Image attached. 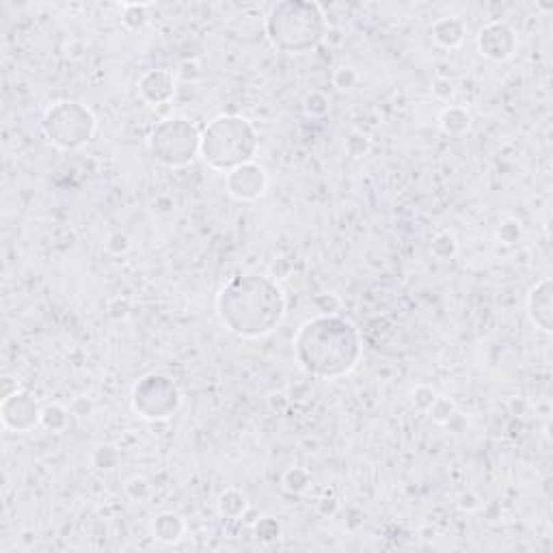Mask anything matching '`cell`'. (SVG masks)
Wrapping results in <instances>:
<instances>
[{"instance_id": "5b68a950", "label": "cell", "mask_w": 553, "mask_h": 553, "mask_svg": "<svg viewBox=\"0 0 553 553\" xmlns=\"http://www.w3.org/2000/svg\"><path fill=\"white\" fill-rule=\"evenodd\" d=\"M201 147V132L184 117H169L154 126L149 134V151L154 160L169 169L190 164Z\"/></svg>"}, {"instance_id": "603a6c76", "label": "cell", "mask_w": 553, "mask_h": 553, "mask_svg": "<svg viewBox=\"0 0 553 553\" xmlns=\"http://www.w3.org/2000/svg\"><path fill=\"white\" fill-rule=\"evenodd\" d=\"M122 22H124V26L130 28V31H141V28L149 22L147 5H139V3H128V5H124Z\"/></svg>"}, {"instance_id": "83f0119b", "label": "cell", "mask_w": 553, "mask_h": 553, "mask_svg": "<svg viewBox=\"0 0 553 553\" xmlns=\"http://www.w3.org/2000/svg\"><path fill=\"white\" fill-rule=\"evenodd\" d=\"M331 80H333V87H335L338 91L346 93V91H353V89L357 87L359 74H357L355 68L342 65V68H338V70L333 72V78H331Z\"/></svg>"}, {"instance_id": "8fae6325", "label": "cell", "mask_w": 553, "mask_h": 553, "mask_svg": "<svg viewBox=\"0 0 553 553\" xmlns=\"http://www.w3.org/2000/svg\"><path fill=\"white\" fill-rule=\"evenodd\" d=\"M139 95L151 104V106H160V104H167L173 93H176V80L173 74L169 70H147L139 82H136Z\"/></svg>"}, {"instance_id": "ab89813d", "label": "cell", "mask_w": 553, "mask_h": 553, "mask_svg": "<svg viewBox=\"0 0 553 553\" xmlns=\"http://www.w3.org/2000/svg\"><path fill=\"white\" fill-rule=\"evenodd\" d=\"M540 9H542V11H551V9H553V5H540Z\"/></svg>"}, {"instance_id": "4dcf8cb0", "label": "cell", "mask_w": 553, "mask_h": 553, "mask_svg": "<svg viewBox=\"0 0 553 553\" xmlns=\"http://www.w3.org/2000/svg\"><path fill=\"white\" fill-rule=\"evenodd\" d=\"M436 392L432 390L430 385H417L415 390H413V404H415V409H419V411H428L430 407H432V402L436 400Z\"/></svg>"}, {"instance_id": "484cf974", "label": "cell", "mask_w": 553, "mask_h": 553, "mask_svg": "<svg viewBox=\"0 0 553 553\" xmlns=\"http://www.w3.org/2000/svg\"><path fill=\"white\" fill-rule=\"evenodd\" d=\"M311 303H313L318 316H338V311L342 309V301H340V296L333 294V292L316 294Z\"/></svg>"}, {"instance_id": "6da1fadb", "label": "cell", "mask_w": 553, "mask_h": 553, "mask_svg": "<svg viewBox=\"0 0 553 553\" xmlns=\"http://www.w3.org/2000/svg\"><path fill=\"white\" fill-rule=\"evenodd\" d=\"M216 311L227 331L245 340L264 338L281 324L286 296L272 276L238 274L216 299Z\"/></svg>"}, {"instance_id": "1f68e13d", "label": "cell", "mask_w": 553, "mask_h": 553, "mask_svg": "<svg viewBox=\"0 0 553 553\" xmlns=\"http://www.w3.org/2000/svg\"><path fill=\"white\" fill-rule=\"evenodd\" d=\"M106 311H108V316L113 320H126L130 316V311H132V303H130L128 296H115V299L108 301Z\"/></svg>"}, {"instance_id": "8992f818", "label": "cell", "mask_w": 553, "mask_h": 553, "mask_svg": "<svg viewBox=\"0 0 553 553\" xmlns=\"http://www.w3.org/2000/svg\"><path fill=\"white\" fill-rule=\"evenodd\" d=\"M97 122L93 113L78 102H59L50 106L41 117V132L61 149H78L95 134Z\"/></svg>"}, {"instance_id": "836d02e7", "label": "cell", "mask_w": 553, "mask_h": 553, "mask_svg": "<svg viewBox=\"0 0 553 553\" xmlns=\"http://www.w3.org/2000/svg\"><path fill=\"white\" fill-rule=\"evenodd\" d=\"M458 508H461V510H465V512H476V510H480V508H482V500H480V495H476L473 490H467V493H463V495L458 497Z\"/></svg>"}, {"instance_id": "7a4b0ae2", "label": "cell", "mask_w": 553, "mask_h": 553, "mask_svg": "<svg viewBox=\"0 0 553 553\" xmlns=\"http://www.w3.org/2000/svg\"><path fill=\"white\" fill-rule=\"evenodd\" d=\"M294 357L301 370L313 378H342L361 359L359 331L342 316H316L299 328Z\"/></svg>"}, {"instance_id": "44dd1931", "label": "cell", "mask_w": 553, "mask_h": 553, "mask_svg": "<svg viewBox=\"0 0 553 553\" xmlns=\"http://www.w3.org/2000/svg\"><path fill=\"white\" fill-rule=\"evenodd\" d=\"M303 110L307 117H313V119H320L324 117L328 110H331V100L324 91H309L303 100Z\"/></svg>"}, {"instance_id": "3957f363", "label": "cell", "mask_w": 553, "mask_h": 553, "mask_svg": "<svg viewBox=\"0 0 553 553\" xmlns=\"http://www.w3.org/2000/svg\"><path fill=\"white\" fill-rule=\"evenodd\" d=\"M326 18L322 7L309 0L276 3L266 18L270 43L286 54H305L326 37Z\"/></svg>"}, {"instance_id": "52a82bcc", "label": "cell", "mask_w": 553, "mask_h": 553, "mask_svg": "<svg viewBox=\"0 0 553 553\" xmlns=\"http://www.w3.org/2000/svg\"><path fill=\"white\" fill-rule=\"evenodd\" d=\"M132 407L147 422H164L180 409V390L169 376L147 374L134 385Z\"/></svg>"}, {"instance_id": "9c48e42d", "label": "cell", "mask_w": 553, "mask_h": 553, "mask_svg": "<svg viewBox=\"0 0 553 553\" xmlns=\"http://www.w3.org/2000/svg\"><path fill=\"white\" fill-rule=\"evenodd\" d=\"M268 173L255 160L240 164L234 171L225 173V188L238 201H255L266 193Z\"/></svg>"}, {"instance_id": "30bf717a", "label": "cell", "mask_w": 553, "mask_h": 553, "mask_svg": "<svg viewBox=\"0 0 553 553\" xmlns=\"http://www.w3.org/2000/svg\"><path fill=\"white\" fill-rule=\"evenodd\" d=\"M517 45H519L517 33L504 22H490L478 35L480 54L484 59L495 61V63L512 59V54L517 52Z\"/></svg>"}, {"instance_id": "2e32d148", "label": "cell", "mask_w": 553, "mask_h": 553, "mask_svg": "<svg viewBox=\"0 0 553 553\" xmlns=\"http://www.w3.org/2000/svg\"><path fill=\"white\" fill-rule=\"evenodd\" d=\"M216 508H218L220 517H225V519H242V515L249 508L247 495L238 488H227L220 493Z\"/></svg>"}, {"instance_id": "f35d334b", "label": "cell", "mask_w": 553, "mask_h": 553, "mask_svg": "<svg viewBox=\"0 0 553 553\" xmlns=\"http://www.w3.org/2000/svg\"><path fill=\"white\" fill-rule=\"evenodd\" d=\"M259 517H262V515H259V512H255V510L249 506V508H247V512L242 515V521H245V523H249V525H253V523H255Z\"/></svg>"}, {"instance_id": "cb8c5ba5", "label": "cell", "mask_w": 553, "mask_h": 553, "mask_svg": "<svg viewBox=\"0 0 553 553\" xmlns=\"http://www.w3.org/2000/svg\"><path fill=\"white\" fill-rule=\"evenodd\" d=\"M344 149L350 158H363L372 151V139L361 130H353L344 139Z\"/></svg>"}, {"instance_id": "f1b7e54d", "label": "cell", "mask_w": 553, "mask_h": 553, "mask_svg": "<svg viewBox=\"0 0 553 553\" xmlns=\"http://www.w3.org/2000/svg\"><path fill=\"white\" fill-rule=\"evenodd\" d=\"M104 247L110 255H126L132 247V238L126 232H113L104 240Z\"/></svg>"}, {"instance_id": "ac0fdd59", "label": "cell", "mask_w": 553, "mask_h": 553, "mask_svg": "<svg viewBox=\"0 0 553 553\" xmlns=\"http://www.w3.org/2000/svg\"><path fill=\"white\" fill-rule=\"evenodd\" d=\"M281 486L290 495H301L311 486V473L305 467H290L281 476Z\"/></svg>"}, {"instance_id": "ffe728a7", "label": "cell", "mask_w": 553, "mask_h": 553, "mask_svg": "<svg viewBox=\"0 0 553 553\" xmlns=\"http://www.w3.org/2000/svg\"><path fill=\"white\" fill-rule=\"evenodd\" d=\"M430 251H432V255H434L436 259L448 262V259H454V257H456V253H458V242H456V238H454L450 232H441V234H436V236L432 238Z\"/></svg>"}, {"instance_id": "8d00e7d4", "label": "cell", "mask_w": 553, "mask_h": 553, "mask_svg": "<svg viewBox=\"0 0 553 553\" xmlns=\"http://www.w3.org/2000/svg\"><path fill=\"white\" fill-rule=\"evenodd\" d=\"M0 385H3V390H0V398H3V400L14 396L16 392H20V382L14 376H5L3 380H0Z\"/></svg>"}, {"instance_id": "277c9868", "label": "cell", "mask_w": 553, "mask_h": 553, "mask_svg": "<svg viewBox=\"0 0 553 553\" xmlns=\"http://www.w3.org/2000/svg\"><path fill=\"white\" fill-rule=\"evenodd\" d=\"M257 145V132L249 119L220 115L201 132L199 154L214 171L230 173L255 158Z\"/></svg>"}, {"instance_id": "7402d4cb", "label": "cell", "mask_w": 553, "mask_h": 553, "mask_svg": "<svg viewBox=\"0 0 553 553\" xmlns=\"http://www.w3.org/2000/svg\"><path fill=\"white\" fill-rule=\"evenodd\" d=\"M253 534H255V538L257 540H262V542H274V540H279L281 538V523L276 521L274 517H259L253 525Z\"/></svg>"}, {"instance_id": "5bb4252c", "label": "cell", "mask_w": 553, "mask_h": 553, "mask_svg": "<svg viewBox=\"0 0 553 553\" xmlns=\"http://www.w3.org/2000/svg\"><path fill=\"white\" fill-rule=\"evenodd\" d=\"M186 532V523L176 512H160L151 523V536L162 544H176Z\"/></svg>"}, {"instance_id": "e575fe53", "label": "cell", "mask_w": 553, "mask_h": 553, "mask_svg": "<svg viewBox=\"0 0 553 553\" xmlns=\"http://www.w3.org/2000/svg\"><path fill=\"white\" fill-rule=\"evenodd\" d=\"M338 508H340V502L335 500V497H328V495L320 497V500L316 502V510L322 517H333L338 512Z\"/></svg>"}, {"instance_id": "4316f807", "label": "cell", "mask_w": 553, "mask_h": 553, "mask_svg": "<svg viewBox=\"0 0 553 553\" xmlns=\"http://www.w3.org/2000/svg\"><path fill=\"white\" fill-rule=\"evenodd\" d=\"M521 236H523V227H521V223L517 218H506V220H502V223H500V227H497V238H500V242H504L508 247L517 245L521 240Z\"/></svg>"}, {"instance_id": "7c38bea8", "label": "cell", "mask_w": 553, "mask_h": 553, "mask_svg": "<svg viewBox=\"0 0 553 553\" xmlns=\"http://www.w3.org/2000/svg\"><path fill=\"white\" fill-rule=\"evenodd\" d=\"M551 276L540 279L527 294V311L532 322L542 331L551 333L553 331V305H551Z\"/></svg>"}, {"instance_id": "ba28073f", "label": "cell", "mask_w": 553, "mask_h": 553, "mask_svg": "<svg viewBox=\"0 0 553 553\" xmlns=\"http://www.w3.org/2000/svg\"><path fill=\"white\" fill-rule=\"evenodd\" d=\"M0 417L3 426L14 432H31L35 426H39L41 419V407L33 398V394L20 390L14 396L5 398L0 404Z\"/></svg>"}, {"instance_id": "9a60e30c", "label": "cell", "mask_w": 553, "mask_h": 553, "mask_svg": "<svg viewBox=\"0 0 553 553\" xmlns=\"http://www.w3.org/2000/svg\"><path fill=\"white\" fill-rule=\"evenodd\" d=\"M439 128L450 136H463L471 128V115L463 106H446L439 115Z\"/></svg>"}, {"instance_id": "d4e9b609", "label": "cell", "mask_w": 553, "mask_h": 553, "mask_svg": "<svg viewBox=\"0 0 553 553\" xmlns=\"http://www.w3.org/2000/svg\"><path fill=\"white\" fill-rule=\"evenodd\" d=\"M426 413L430 415L432 422L444 424V426H446V424L454 417V413H456V404H454L450 398H446V396H436V400L432 402V407H430Z\"/></svg>"}, {"instance_id": "d6986e66", "label": "cell", "mask_w": 553, "mask_h": 553, "mask_svg": "<svg viewBox=\"0 0 553 553\" xmlns=\"http://www.w3.org/2000/svg\"><path fill=\"white\" fill-rule=\"evenodd\" d=\"M122 461V454L115 446H108V444H102L93 450L91 454V465L97 469V471H113Z\"/></svg>"}, {"instance_id": "d6a6232c", "label": "cell", "mask_w": 553, "mask_h": 553, "mask_svg": "<svg viewBox=\"0 0 553 553\" xmlns=\"http://www.w3.org/2000/svg\"><path fill=\"white\" fill-rule=\"evenodd\" d=\"M454 91H456V87H454V82H452L450 78H444V76L434 78V82H432V93H434L436 100L448 102V100L454 97Z\"/></svg>"}, {"instance_id": "74e56055", "label": "cell", "mask_w": 553, "mask_h": 553, "mask_svg": "<svg viewBox=\"0 0 553 553\" xmlns=\"http://www.w3.org/2000/svg\"><path fill=\"white\" fill-rule=\"evenodd\" d=\"M508 409H510V413H512V415H517V417H523V415H527L530 402H527L525 398H510V402H508Z\"/></svg>"}, {"instance_id": "e0dca14e", "label": "cell", "mask_w": 553, "mask_h": 553, "mask_svg": "<svg viewBox=\"0 0 553 553\" xmlns=\"http://www.w3.org/2000/svg\"><path fill=\"white\" fill-rule=\"evenodd\" d=\"M70 413L65 407L61 404H45L41 407V419H39V426H43L48 432H65L70 428Z\"/></svg>"}, {"instance_id": "f546056e", "label": "cell", "mask_w": 553, "mask_h": 553, "mask_svg": "<svg viewBox=\"0 0 553 553\" xmlns=\"http://www.w3.org/2000/svg\"><path fill=\"white\" fill-rule=\"evenodd\" d=\"M149 490H151V486H149V482H147L143 476H134V478H130V480L126 482V495L130 497L132 502H143V500H147Z\"/></svg>"}, {"instance_id": "4fadbf2b", "label": "cell", "mask_w": 553, "mask_h": 553, "mask_svg": "<svg viewBox=\"0 0 553 553\" xmlns=\"http://www.w3.org/2000/svg\"><path fill=\"white\" fill-rule=\"evenodd\" d=\"M465 22L456 16H446V18H439L432 28H430V35L434 39L436 45L446 48V50H454L458 48L463 41H465Z\"/></svg>"}, {"instance_id": "d590c367", "label": "cell", "mask_w": 553, "mask_h": 553, "mask_svg": "<svg viewBox=\"0 0 553 553\" xmlns=\"http://www.w3.org/2000/svg\"><path fill=\"white\" fill-rule=\"evenodd\" d=\"M70 411H72V415H76V417L85 419V417H89V415L93 413V402H91L89 398L80 396V398H76V400L72 402Z\"/></svg>"}]
</instances>
